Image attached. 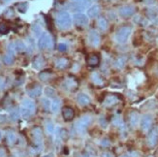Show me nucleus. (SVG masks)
<instances>
[{
	"instance_id": "nucleus-37",
	"label": "nucleus",
	"mask_w": 158,
	"mask_h": 157,
	"mask_svg": "<svg viewBox=\"0 0 158 157\" xmlns=\"http://www.w3.org/2000/svg\"><path fill=\"white\" fill-rule=\"evenodd\" d=\"M32 30L37 36H39L40 34H42V29H41V27L38 24H33L32 25Z\"/></svg>"
},
{
	"instance_id": "nucleus-2",
	"label": "nucleus",
	"mask_w": 158,
	"mask_h": 157,
	"mask_svg": "<svg viewBox=\"0 0 158 157\" xmlns=\"http://www.w3.org/2000/svg\"><path fill=\"white\" fill-rule=\"evenodd\" d=\"M92 121L91 117H88V115H85V117L81 118L75 124V128H76V131L79 134H85V131L87 130L88 126L90 125Z\"/></svg>"
},
{
	"instance_id": "nucleus-7",
	"label": "nucleus",
	"mask_w": 158,
	"mask_h": 157,
	"mask_svg": "<svg viewBox=\"0 0 158 157\" xmlns=\"http://www.w3.org/2000/svg\"><path fill=\"white\" fill-rule=\"evenodd\" d=\"M27 94L31 98H37L42 94V87L39 85H34L32 87L27 88Z\"/></svg>"
},
{
	"instance_id": "nucleus-32",
	"label": "nucleus",
	"mask_w": 158,
	"mask_h": 157,
	"mask_svg": "<svg viewBox=\"0 0 158 157\" xmlns=\"http://www.w3.org/2000/svg\"><path fill=\"white\" fill-rule=\"evenodd\" d=\"M125 62H126V57L124 56H122V57H119L118 60L115 61V67H118V68H122L123 66L125 65Z\"/></svg>"
},
{
	"instance_id": "nucleus-11",
	"label": "nucleus",
	"mask_w": 158,
	"mask_h": 157,
	"mask_svg": "<svg viewBox=\"0 0 158 157\" xmlns=\"http://www.w3.org/2000/svg\"><path fill=\"white\" fill-rule=\"evenodd\" d=\"M62 115H63V118L66 121H70L75 117V112L70 107H64L63 110H62Z\"/></svg>"
},
{
	"instance_id": "nucleus-9",
	"label": "nucleus",
	"mask_w": 158,
	"mask_h": 157,
	"mask_svg": "<svg viewBox=\"0 0 158 157\" xmlns=\"http://www.w3.org/2000/svg\"><path fill=\"white\" fill-rule=\"evenodd\" d=\"M45 63H46L45 58L42 56H40V54L34 57V59L32 61L33 68H34V69H37V70L42 69V68L44 67V65H45Z\"/></svg>"
},
{
	"instance_id": "nucleus-20",
	"label": "nucleus",
	"mask_w": 158,
	"mask_h": 157,
	"mask_svg": "<svg viewBox=\"0 0 158 157\" xmlns=\"http://www.w3.org/2000/svg\"><path fill=\"white\" fill-rule=\"evenodd\" d=\"M22 106L26 108V109H28V110H30L33 114H34V112H35V104H34V102L30 99H24Z\"/></svg>"
},
{
	"instance_id": "nucleus-29",
	"label": "nucleus",
	"mask_w": 158,
	"mask_h": 157,
	"mask_svg": "<svg viewBox=\"0 0 158 157\" xmlns=\"http://www.w3.org/2000/svg\"><path fill=\"white\" fill-rule=\"evenodd\" d=\"M18 7V11L20 13H25L27 11V8H28V3L27 2H22V3H19L17 4Z\"/></svg>"
},
{
	"instance_id": "nucleus-41",
	"label": "nucleus",
	"mask_w": 158,
	"mask_h": 157,
	"mask_svg": "<svg viewBox=\"0 0 158 157\" xmlns=\"http://www.w3.org/2000/svg\"><path fill=\"white\" fill-rule=\"evenodd\" d=\"M99 122H100V124L103 128H106L107 127V120L104 117H101L99 118Z\"/></svg>"
},
{
	"instance_id": "nucleus-28",
	"label": "nucleus",
	"mask_w": 158,
	"mask_h": 157,
	"mask_svg": "<svg viewBox=\"0 0 158 157\" xmlns=\"http://www.w3.org/2000/svg\"><path fill=\"white\" fill-rule=\"evenodd\" d=\"M14 45H15L16 51L19 52H24L26 50V47H25L24 43L22 42V41H17V42L14 44Z\"/></svg>"
},
{
	"instance_id": "nucleus-3",
	"label": "nucleus",
	"mask_w": 158,
	"mask_h": 157,
	"mask_svg": "<svg viewBox=\"0 0 158 157\" xmlns=\"http://www.w3.org/2000/svg\"><path fill=\"white\" fill-rule=\"evenodd\" d=\"M52 47H53V41L52 36L47 32H43L38 40V48L41 50H45V49H52Z\"/></svg>"
},
{
	"instance_id": "nucleus-36",
	"label": "nucleus",
	"mask_w": 158,
	"mask_h": 157,
	"mask_svg": "<svg viewBox=\"0 0 158 157\" xmlns=\"http://www.w3.org/2000/svg\"><path fill=\"white\" fill-rule=\"evenodd\" d=\"M46 128H47V131H48V133H50V134H52V133H53V130H54V126H53V123H52V121H48V122H47Z\"/></svg>"
},
{
	"instance_id": "nucleus-22",
	"label": "nucleus",
	"mask_w": 158,
	"mask_h": 157,
	"mask_svg": "<svg viewBox=\"0 0 158 157\" xmlns=\"http://www.w3.org/2000/svg\"><path fill=\"white\" fill-rule=\"evenodd\" d=\"M91 80L96 85H102L104 84V81H103V79L101 78V76L98 73H93L91 75Z\"/></svg>"
},
{
	"instance_id": "nucleus-39",
	"label": "nucleus",
	"mask_w": 158,
	"mask_h": 157,
	"mask_svg": "<svg viewBox=\"0 0 158 157\" xmlns=\"http://www.w3.org/2000/svg\"><path fill=\"white\" fill-rule=\"evenodd\" d=\"M3 16H4L5 18H12V17L14 16V11H13V9H12V8H8V9H7V10L4 12Z\"/></svg>"
},
{
	"instance_id": "nucleus-5",
	"label": "nucleus",
	"mask_w": 158,
	"mask_h": 157,
	"mask_svg": "<svg viewBox=\"0 0 158 157\" xmlns=\"http://www.w3.org/2000/svg\"><path fill=\"white\" fill-rule=\"evenodd\" d=\"M152 126V118L150 114H145L141 119V128L143 131L148 132Z\"/></svg>"
},
{
	"instance_id": "nucleus-35",
	"label": "nucleus",
	"mask_w": 158,
	"mask_h": 157,
	"mask_svg": "<svg viewBox=\"0 0 158 157\" xmlns=\"http://www.w3.org/2000/svg\"><path fill=\"white\" fill-rule=\"evenodd\" d=\"M9 27L7 26V24L0 23V34H7L9 32Z\"/></svg>"
},
{
	"instance_id": "nucleus-38",
	"label": "nucleus",
	"mask_w": 158,
	"mask_h": 157,
	"mask_svg": "<svg viewBox=\"0 0 158 157\" xmlns=\"http://www.w3.org/2000/svg\"><path fill=\"white\" fill-rule=\"evenodd\" d=\"M42 105L45 109L46 112H49L50 111V106H51V103L50 101L48 99H42Z\"/></svg>"
},
{
	"instance_id": "nucleus-21",
	"label": "nucleus",
	"mask_w": 158,
	"mask_h": 157,
	"mask_svg": "<svg viewBox=\"0 0 158 157\" xmlns=\"http://www.w3.org/2000/svg\"><path fill=\"white\" fill-rule=\"evenodd\" d=\"M14 61H15V54L14 53L8 52L6 56H3V62L6 65H12L14 63Z\"/></svg>"
},
{
	"instance_id": "nucleus-31",
	"label": "nucleus",
	"mask_w": 158,
	"mask_h": 157,
	"mask_svg": "<svg viewBox=\"0 0 158 157\" xmlns=\"http://www.w3.org/2000/svg\"><path fill=\"white\" fill-rule=\"evenodd\" d=\"M116 102H118V98H116L115 96H109L105 100V105L106 106H112V105L115 104Z\"/></svg>"
},
{
	"instance_id": "nucleus-19",
	"label": "nucleus",
	"mask_w": 158,
	"mask_h": 157,
	"mask_svg": "<svg viewBox=\"0 0 158 157\" xmlns=\"http://www.w3.org/2000/svg\"><path fill=\"white\" fill-rule=\"evenodd\" d=\"M52 77V72L51 70H45L39 74V79L43 81H47L51 80Z\"/></svg>"
},
{
	"instance_id": "nucleus-42",
	"label": "nucleus",
	"mask_w": 158,
	"mask_h": 157,
	"mask_svg": "<svg viewBox=\"0 0 158 157\" xmlns=\"http://www.w3.org/2000/svg\"><path fill=\"white\" fill-rule=\"evenodd\" d=\"M60 137L62 138V139H65L67 137V132L66 130H64V129H60Z\"/></svg>"
},
{
	"instance_id": "nucleus-4",
	"label": "nucleus",
	"mask_w": 158,
	"mask_h": 157,
	"mask_svg": "<svg viewBox=\"0 0 158 157\" xmlns=\"http://www.w3.org/2000/svg\"><path fill=\"white\" fill-rule=\"evenodd\" d=\"M131 27L129 26H123L121 28H119L115 34V40L116 42L119 44H124L127 42V40L131 34Z\"/></svg>"
},
{
	"instance_id": "nucleus-17",
	"label": "nucleus",
	"mask_w": 158,
	"mask_h": 157,
	"mask_svg": "<svg viewBox=\"0 0 158 157\" xmlns=\"http://www.w3.org/2000/svg\"><path fill=\"white\" fill-rule=\"evenodd\" d=\"M68 64H69V61H68V59H66V58H64V57L58 58V59L56 61V67L57 68V69H59V70H63V69H65V68L68 66Z\"/></svg>"
},
{
	"instance_id": "nucleus-6",
	"label": "nucleus",
	"mask_w": 158,
	"mask_h": 157,
	"mask_svg": "<svg viewBox=\"0 0 158 157\" xmlns=\"http://www.w3.org/2000/svg\"><path fill=\"white\" fill-rule=\"evenodd\" d=\"M74 23L77 26H85L88 23V18L82 13H77L75 14L74 17Z\"/></svg>"
},
{
	"instance_id": "nucleus-51",
	"label": "nucleus",
	"mask_w": 158,
	"mask_h": 157,
	"mask_svg": "<svg viewBox=\"0 0 158 157\" xmlns=\"http://www.w3.org/2000/svg\"><path fill=\"white\" fill-rule=\"evenodd\" d=\"M0 140H1V133H0Z\"/></svg>"
},
{
	"instance_id": "nucleus-43",
	"label": "nucleus",
	"mask_w": 158,
	"mask_h": 157,
	"mask_svg": "<svg viewBox=\"0 0 158 157\" xmlns=\"http://www.w3.org/2000/svg\"><path fill=\"white\" fill-rule=\"evenodd\" d=\"M101 145L103 146V147H109L110 146V142H109V140L108 139H104L102 142H101Z\"/></svg>"
},
{
	"instance_id": "nucleus-16",
	"label": "nucleus",
	"mask_w": 158,
	"mask_h": 157,
	"mask_svg": "<svg viewBox=\"0 0 158 157\" xmlns=\"http://www.w3.org/2000/svg\"><path fill=\"white\" fill-rule=\"evenodd\" d=\"M32 135L35 141L37 142L38 145H41V141H42V137H43V132H42V129L40 127H36L34 128L32 130Z\"/></svg>"
},
{
	"instance_id": "nucleus-1",
	"label": "nucleus",
	"mask_w": 158,
	"mask_h": 157,
	"mask_svg": "<svg viewBox=\"0 0 158 157\" xmlns=\"http://www.w3.org/2000/svg\"><path fill=\"white\" fill-rule=\"evenodd\" d=\"M56 24L60 29H68L72 24V19L69 13L65 11L59 12L56 17Z\"/></svg>"
},
{
	"instance_id": "nucleus-30",
	"label": "nucleus",
	"mask_w": 158,
	"mask_h": 157,
	"mask_svg": "<svg viewBox=\"0 0 158 157\" xmlns=\"http://www.w3.org/2000/svg\"><path fill=\"white\" fill-rule=\"evenodd\" d=\"M45 94L47 95L48 97L54 98V97H56V90H54L53 88H52V87H46V88H45Z\"/></svg>"
},
{
	"instance_id": "nucleus-13",
	"label": "nucleus",
	"mask_w": 158,
	"mask_h": 157,
	"mask_svg": "<svg viewBox=\"0 0 158 157\" xmlns=\"http://www.w3.org/2000/svg\"><path fill=\"white\" fill-rule=\"evenodd\" d=\"M72 2L78 10L86 9L89 6V0H72Z\"/></svg>"
},
{
	"instance_id": "nucleus-49",
	"label": "nucleus",
	"mask_w": 158,
	"mask_h": 157,
	"mask_svg": "<svg viewBox=\"0 0 158 157\" xmlns=\"http://www.w3.org/2000/svg\"><path fill=\"white\" fill-rule=\"evenodd\" d=\"M3 2H8V1H10V0H2Z\"/></svg>"
},
{
	"instance_id": "nucleus-27",
	"label": "nucleus",
	"mask_w": 158,
	"mask_h": 157,
	"mask_svg": "<svg viewBox=\"0 0 158 157\" xmlns=\"http://www.w3.org/2000/svg\"><path fill=\"white\" fill-rule=\"evenodd\" d=\"M97 24H98V27L100 29L102 30H106L108 28V22H107V19H104V18H100L98 19V22H97Z\"/></svg>"
},
{
	"instance_id": "nucleus-8",
	"label": "nucleus",
	"mask_w": 158,
	"mask_h": 157,
	"mask_svg": "<svg viewBox=\"0 0 158 157\" xmlns=\"http://www.w3.org/2000/svg\"><path fill=\"white\" fill-rule=\"evenodd\" d=\"M135 14V8L132 6H124L119 9V15L123 18L131 17Z\"/></svg>"
},
{
	"instance_id": "nucleus-44",
	"label": "nucleus",
	"mask_w": 158,
	"mask_h": 157,
	"mask_svg": "<svg viewBox=\"0 0 158 157\" xmlns=\"http://www.w3.org/2000/svg\"><path fill=\"white\" fill-rule=\"evenodd\" d=\"M7 121V117L6 115H0V124H3Z\"/></svg>"
},
{
	"instance_id": "nucleus-34",
	"label": "nucleus",
	"mask_w": 158,
	"mask_h": 157,
	"mask_svg": "<svg viewBox=\"0 0 158 157\" xmlns=\"http://www.w3.org/2000/svg\"><path fill=\"white\" fill-rule=\"evenodd\" d=\"M7 140H8L9 142V144H14L16 141V135L14 134L13 132H8L7 133Z\"/></svg>"
},
{
	"instance_id": "nucleus-24",
	"label": "nucleus",
	"mask_w": 158,
	"mask_h": 157,
	"mask_svg": "<svg viewBox=\"0 0 158 157\" xmlns=\"http://www.w3.org/2000/svg\"><path fill=\"white\" fill-rule=\"evenodd\" d=\"M59 107H60V100L57 98H54L53 101L51 103V110L53 113H56L59 110Z\"/></svg>"
},
{
	"instance_id": "nucleus-40",
	"label": "nucleus",
	"mask_w": 158,
	"mask_h": 157,
	"mask_svg": "<svg viewBox=\"0 0 158 157\" xmlns=\"http://www.w3.org/2000/svg\"><path fill=\"white\" fill-rule=\"evenodd\" d=\"M57 49H58L59 52H64L67 51V45H66V44H63V43H61V44H59V45L57 46Z\"/></svg>"
},
{
	"instance_id": "nucleus-10",
	"label": "nucleus",
	"mask_w": 158,
	"mask_h": 157,
	"mask_svg": "<svg viewBox=\"0 0 158 157\" xmlns=\"http://www.w3.org/2000/svg\"><path fill=\"white\" fill-rule=\"evenodd\" d=\"M88 39L90 44L94 47H97L100 44V35L98 34V32H96L95 30H91L89 32Z\"/></svg>"
},
{
	"instance_id": "nucleus-33",
	"label": "nucleus",
	"mask_w": 158,
	"mask_h": 157,
	"mask_svg": "<svg viewBox=\"0 0 158 157\" xmlns=\"http://www.w3.org/2000/svg\"><path fill=\"white\" fill-rule=\"evenodd\" d=\"M19 113L20 111H19L18 109H15V110H13L10 114V118L13 121H16L19 119Z\"/></svg>"
},
{
	"instance_id": "nucleus-18",
	"label": "nucleus",
	"mask_w": 158,
	"mask_h": 157,
	"mask_svg": "<svg viewBox=\"0 0 158 157\" xmlns=\"http://www.w3.org/2000/svg\"><path fill=\"white\" fill-rule=\"evenodd\" d=\"M99 13H100V7L98 5H93L88 9L87 16L90 18H94V17H97L99 15Z\"/></svg>"
},
{
	"instance_id": "nucleus-12",
	"label": "nucleus",
	"mask_w": 158,
	"mask_h": 157,
	"mask_svg": "<svg viewBox=\"0 0 158 157\" xmlns=\"http://www.w3.org/2000/svg\"><path fill=\"white\" fill-rule=\"evenodd\" d=\"M90 98H89L88 95L85 94V93H81L78 95V103L81 106V107H85L87 105L90 104Z\"/></svg>"
},
{
	"instance_id": "nucleus-14",
	"label": "nucleus",
	"mask_w": 158,
	"mask_h": 157,
	"mask_svg": "<svg viewBox=\"0 0 158 157\" xmlns=\"http://www.w3.org/2000/svg\"><path fill=\"white\" fill-rule=\"evenodd\" d=\"M158 142V134L155 130H152L148 136V143L150 147H154Z\"/></svg>"
},
{
	"instance_id": "nucleus-50",
	"label": "nucleus",
	"mask_w": 158,
	"mask_h": 157,
	"mask_svg": "<svg viewBox=\"0 0 158 157\" xmlns=\"http://www.w3.org/2000/svg\"><path fill=\"white\" fill-rule=\"evenodd\" d=\"M120 157H129L128 155H122V156H120Z\"/></svg>"
},
{
	"instance_id": "nucleus-23",
	"label": "nucleus",
	"mask_w": 158,
	"mask_h": 157,
	"mask_svg": "<svg viewBox=\"0 0 158 157\" xmlns=\"http://www.w3.org/2000/svg\"><path fill=\"white\" fill-rule=\"evenodd\" d=\"M130 124H131L133 127H135L139 122V114L136 112H132L130 114Z\"/></svg>"
},
{
	"instance_id": "nucleus-46",
	"label": "nucleus",
	"mask_w": 158,
	"mask_h": 157,
	"mask_svg": "<svg viewBox=\"0 0 158 157\" xmlns=\"http://www.w3.org/2000/svg\"><path fill=\"white\" fill-rule=\"evenodd\" d=\"M0 157H6V153L3 148H0Z\"/></svg>"
},
{
	"instance_id": "nucleus-47",
	"label": "nucleus",
	"mask_w": 158,
	"mask_h": 157,
	"mask_svg": "<svg viewBox=\"0 0 158 157\" xmlns=\"http://www.w3.org/2000/svg\"><path fill=\"white\" fill-rule=\"evenodd\" d=\"M102 157H113V155H112V153H110V152H104Z\"/></svg>"
},
{
	"instance_id": "nucleus-45",
	"label": "nucleus",
	"mask_w": 158,
	"mask_h": 157,
	"mask_svg": "<svg viewBox=\"0 0 158 157\" xmlns=\"http://www.w3.org/2000/svg\"><path fill=\"white\" fill-rule=\"evenodd\" d=\"M4 85H5V84H4V80L0 78V90L3 89V88H4Z\"/></svg>"
},
{
	"instance_id": "nucleus-48",
	"label": "nucleus",
	"mask_w": 158,
	"mask_h": 157,
	"mask_svg": "<svg viewBox=\"0 0 158 157\" xmlns=\"http://www.w3.org/2000/svg\"><path fill=\"white\" fill-rule=\"evenodd\" d=\"M44 157H52V155L50 154V155H46V156H44Z\"/></svg>"
},
{
	"instance_id": "nucleus-25",
	"label": "nucleus",
	"mask_w": 158,
	"mask_h": 157,
	"mask_svg": "<svg viewBox=\"0 0 158 157\" xmlns=\"http://www.w3.org/2000/svg\"><path fill=\"white\" fill-rule=\"evenodd\" d=\"M20 114H22V117L23 118H29L31 115L33 114V113L30 111V110H28V109H26V108H24V107H23L22 106V108H20Z\"/></svg>"
},
{
	"instance_id": "nucleus-15",
	"label": "nucleus",
	"mask_w": 158,
	"mask_h": 157,
	"mask_svg": "<svg viewBox=\"0 0 158 157\" xmlns=\"http://www.w3.org/2000/svg\"><path fill=\"white\" fill-rule=\"evenodd\" d=\"M63 85H64L65 88H67V89H69V90L76 89L77 86H78L77 81L75 80V79H71V78L70 79H66Z\"/></svg>"
},
{
	"instance_id": "nucleus-26",
	"label": "nucleus",
	"mask_w": 158,
	"mask_h": 157,
	"mask_svg": "<svg viewBox=\"0 0 158 157\" xmlns=\"http://www.w3.org/2000/svg\"><path fill=\"white\" fill-rule=\"evenodd\" d=\"M87 63L90 66H96L99 63V57L97 56H95V54H92V56H90L88 57Z\"/></svg>"
}]
</instances>
